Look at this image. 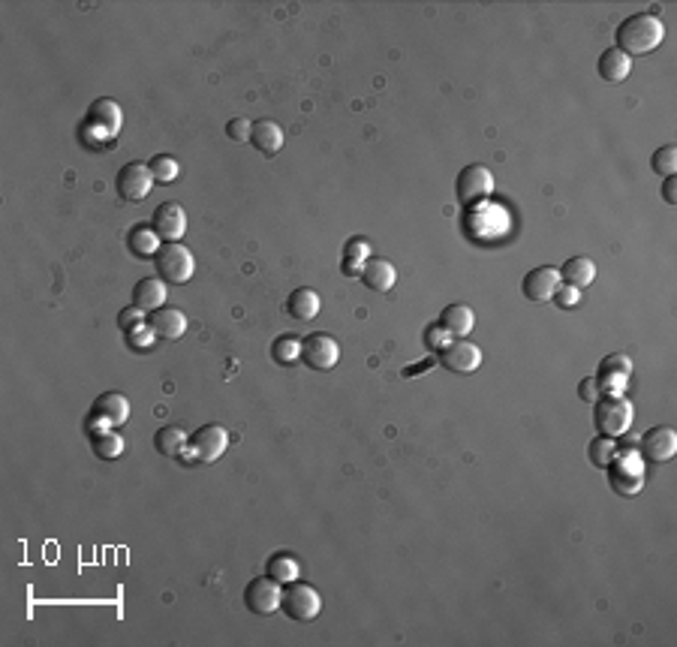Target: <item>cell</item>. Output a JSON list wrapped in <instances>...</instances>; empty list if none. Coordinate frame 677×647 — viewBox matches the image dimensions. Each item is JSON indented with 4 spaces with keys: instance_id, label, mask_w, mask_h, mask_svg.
I'll list each match as a JSON object with an SVG mask.
<instances>
[{
    "instance_id": "6da1fadb",
    "label": "cell",
    "mask_w": 677,
    "mask_h": 647,
    "mask_svg": "<svg viewBox=\"0 0 677 647\" xmlns=\"http://www.w3.org/2000/svg\"><path fill=\"white\" fill-rule=\"evenodd\" d=\"M617 45L624 54L635 58V54H650L653 49H659L665 39V25L657 12H635L629 19L620 21L617 28Z\"/></svg>"
},
{
    "instance_id": "7a4b0ae2",
    "label": "cell",
    "mask_w": 677,
    "mask_h": 647,
    "mask_svg": "<svg viewBox=\"0 0 677 647\" xmlns=\"http://www.w3.org/2000/svg\"><path fill=\"white\" fill-rule=\"evenodd\" d=\"M121 127H124V115H121V106L109 97H100L91 102L87 109L82 127H78V136L87 148L100 151V148L111 145L118 136H121Z\"/></svg>"
},
{
    "instance_id": "3957f363",
    "label": "cell",
    "mask_w": 677,
    "mask_h": 647,
    "mask_svg": "<svg viewBox=\"0 0 677 647\" xmlns=\"http://www.w3.org/2000/svg\"><path fill=\"white\" fill-rule=\"evenodd\" d=\"M608 485L611 491L620 497H639L644 488V457L639 455V443L635 440H624L617 443L615 461L608 464Z\"/></svg>"
},
{
    "instance_id": "277c9868",
    "label": "cell",
    "mask_w": 677,
    "mask_h": 647,
    "mask_svg": "<svg viewBox=\"0 0 677 647\" xmlns=\"http://www.w3.org/2000/svg\"><path fill=\"white\" fill-rule=\"evenodd\" d=\"M632 419H635V409L626 394H602L593 404V422L602 437H611V440L624 437V433H629V428H632Z\"/></svg>"
},
{
    "instance_id": "5b68a950",
    "label": "cell",
    "mask_w": 677,
    "mask_h": 647,
    "mask_svg": "<svg viewBox=\"0 0 677 647\" xmlns=\"http://www.w3.org/2000/svg\"><path fill=\"white\" fill-rule=\"evenodd\" d=\"M154 268H157V278L181 287V283H187L196 274V259L181 241H172V244H163L160 254L154 256Z\"/></svg>"
},
{
    "instance_id": "8992f818",
    "label": "cell",
    "mask_w": 677,
    "mask_h": 647,
    "mask_svg": "<svg viewBox=\"0 0 677 647\" xmlns=\"http://www.w3.org/2000/svg\"><path fill=\"white\" fill-rule=\"evenodd\" d=\"M229 449V433L220 425H202L193 437H190V446L184 449L181 461L184 464H214L217 457H223V452Z\"/></svg>"
},
{
    "instance_id": "52a82bcc",
    "label": "cell",
    "mask_w": 677,
    "mask_h": 647,
    "mask_svg": "<svg viewBox=\"0 0 677 647\" xmlns=\"http://www.w3.org/2000/svg\"><path fill=\"white\" fill-rule=\"evenodd\" d=\"M281 609L286 618L298 620V623H310L320 618L322 611V599L316 594V587L310 584H301V581H292L283 587V599H281Z\"/></svg>"
},
{
    "instance_id": "ba28073f",
    "label": "cell",
    "mask_w": 677,
    "mask_h": 647,
    "mask_svg": "<svg viewBox=\"0 0 677 647\" xmlns=\"http://www.w3.org/2000/svg\"><path fill=\"white\" fill-rule=\"evenodd\" d=\"M130 419V400L124 398L121 392H106L94 400L91 416H87V431H109V428H121Z\"/></svg>"
},
{
    "instance_id": "9c48e42d",
    "label": "cell",
    "mask_w": 677,
    "mask_h": 647,
    "mask_svg": "<svg viewBox=\"0 0 677 647\" xmlns=\"http://www.w3.org/2000/svg\"><path fill=\"white\" fill-rule=\"evenodd\" d=\"M283 599V584L274 581L271 575H259L244 587V605L250 614H259V618H268L281 609Z\"/></svg>"
},
{
    "instance_id": "30bf717a",
    "label": "cell",
    "mask_w": 677,
    "mask_h": 647,
    "mask_svg": "<svg viewBox=\"0 0 677 647\" xmlns=\"http://www.w3.org/2000/svg\"><path fill=\"white\" fill-rule=\"evenodd\" d=\"M115 190L124 202H145L148 193L154 190V175H151L148 163H126L115 178Z\"/></svg>"
},
{
    "instance_id": "8fae6325",
    "label": "cell",
    "mask_w": 677,
    "mask_h": 647,
    "mask_svg": "<svg viewBox=\"0 0 677 647\" xmlns=\"http://www.w3.org/2000/svg\"><path fill=\"white\" fill-rule=\"evenodd\" d=\"M455 193L461 205H473L479 199H488V196L493 193V172L488 169V166H464V169L458 172V184H455Z\"/></svg>"
},
{
    "instance_id": "7c38bea8",
    "label": "cell",
    "mask_w": 677,
    "mask_h": 647,
    "mask_svg": "<svg viewBox=\"0 0 677 647\" xmlns=\"http://www.w3.org/2000/svg\"><path fill=\"white\" fill-rule=\"evenodd\" d=\"M301 359L310 370H331L340 361V344L325 331H314L301 341Z\"/></svg>"
},
{
    "instance_id": "4fadbf2b",
    "label": "cell",
    "mask_w": 677,
    "mask_h": 647,
    "mask_svg": "<svg viewBox=\"0 0 677 647\" xmlns=\"http://www.w3.org/2000/svg\"><path fill=\"white\" fill-rule=\"evenodd\" d=\"M639 455L644 457V464H665L677 455V433L668 425H657V428H648L639 440Z\"/></svg>"
},
{
    "instance_id": "5bb4252c",
    "label": "cell",
    "mask_w": 677,
    "mask_h": 647,
    "mask_svg": "<svg viewBox=\"0 0 677 647\" xmlns=\"http://www.w3.org/2000/svg\"><path fill=\"white\" fill-rule=\"evenodd\" d=\"M629 376H632V359L624 356V352L605 356L600 361V370H596V383H600L602 394H624Z\"/></svg>"
},
{
    "instance_id": "9a60e30c",
    "label": "cell",
    "mask_w": 677,
    "mask_h": 647,
    "mask_svg": "<svg viewBox=\"0 0 677 647\" xmlns=\"http://www.w3.org/2000/svg\"><path fill=\"white\" fill-rule=\"evenodd\" d=\"M151 226H154V232L163 239V244L181 241L187 232V211L181 208L178 202H163L157 205L154 217H151Z\"/></svg>"
},
{
    "instance_id": "2e32d148",
    "label": "cell",
    "mask_w": 677,
    "mask_h": 647,
    "mask_svg": "<svg viewBox=\"0 0 677 647\" xmlns=\"http://www.w3.org/2000/svg\"><path fill=\"white\" fill-rule=\"evenodd\" d=\"M440 365L452 370V374H476L482 365V350L476 344H469L467 337H461V341H452L440 352Z\"/></svg>"
},
{
    "instance_id": "e0dca14e",
    "label": "cell",
    "mask_w": 677,
    "mask_h": 647,
    "mask_svg": "<svg viewBox=\"0 0 677 647\" xmlns=\"http://www.w3.org/2000/svg\"><path fill=\"white\" fill-rule=\"evenodd\" d=\"M560 271L551 265H542V268H533V271L524 278L521 289H524V298L527 302H536V304H545L554 298V292L560 289Z\"/></svg>"
},
{
    "instance_id": "ac0fdd59",
    "label": "cell",
    "mask_w": 677,
    "mask_h": 647,
    "mask_svg": "<svg viewBox=\"0 0 677 647\" xmlns=\"http://www.w3.org/2000/svg\"><path fill=\"white\" fill-rule=\"evenodd\" d=\"M148 326L157 331V337L160 341H178V337H184L187 331V317L184 311H178V307H160V311L148 313Z\"/></svg>"
},
{
    "instance_id": "d6986e66",
    "label": "cell",
    "mask_w": 677,
    "mask_h": 647,
    "mask_svg": "<svg viewBox=\"0 0 677 647\" xmlns=\"http://www.w3.org/2000/svg\"><path fill=\"white\" fill-rule=\"evenodd\" d=\"M286 142V133L277 121H268V117H262V121H253V130H250V145L257 148L259 154L265 157H274L281 154Z\"/></svg>"
},
{
    "instance_id": "ffe728a7",
    "label": "cell",
    "mask_w": 677,
    "mask_h": 647,
    "mask_svg": "<svg viewBox=\"0 0 677 647\" xmlns=\"http://www.w3.org/2000/svg\"><path fill=\"white\" fill-rule=\"evenodd\" d=\"M160 247H163V239L154 232L151 223H135L130 226V232H126V250H130L135 259H154L160 254Z\"/></svg>"
},
{
    "instance_id": "44dd1931",
    "label": "cell",
    "mask_w": 677,
    "mask_h": 647,
    "mask_svg": "<svg viewBox=\"0 0 677 647\" xmlns=\"http://www.w3.org/2000/svg\"><path fill=\"white\" fill-rule=\"evenodd\" d=\"M320 311H322V298H320V292L316 289L301 287V289L292 292L290 298H286V313H290L292 319H298V322L316 319L320 317Z\"/></svg>"
},
{
    "instance_id": "7402d4cb",
    "label": "cell",
    "mask_w": 677,
    "mask_h": 647,
    "mask_svg": "<svg viewBox=\"0 0 677 647\" xmlns=\"http://www.w3.org/2000/svg\"><path fill=\"white\" fill-rule=\"evenodd\" d=\"M436 326L449 331V335L455 337V341H461V337H467L469 331H473V326H476V313H473V307H467V304H449V307H443V313H440V319H436Z\"/></svg>"
},
{
    "instance_id": "603a6c76",
    "label": "cell",
    "mask_w": 677,
    "mask_h": 647,
    "mask_svg": "<svg viewBox=\"0 0 677 647\" xmlns=\"http://www.w3.org/2000/svg\"><path fill=\"white\" fill-rule=\"evenodd\" d=\"M133 304L142 307L145 313L160 311L166 304V280L163 278H145L133 287Z\"/></svg>"
},
{
    "instance_id": "cb8c5ba5",
    "label": "cell",
    "mask_w": 677,
    "mask_h": 647,
    "mask_svg": "<svg viewBox=\"0 0 677 647\" xmlns=\"http://www.w3.org/2000/svg\"><path fill=\"white\" fill-rule=\"evenodd\" d=\"M596 69H600V76L608 85H620V82H626L629 73H632V58L624 54L620 49H605L600 54V64H596Z\"/></svg>"
},
{
    "instance_id": "d4e9b609",
    "label": "cell",
    "mask_w": 677,
    "mask_h": 647,
    "mask_svg": "<svg viewBox=\"0 0 677 647\" xmlns=\"http://www.w3.org/2000/svg\"><path fill=\"white\" fill-rule=\"evenodd\" d=\"M362 280L368 283L373 292H388L397 283V271H395V265L388 263V259L371 256L368 265H364V271H362Z\"/></svg>"
},
{
    "instance_id": "484cf974",
    "label": "cell",
    "mask_w": 677,
    "mask_h": 647,
    "mask_svg": "<svg viewBox=\"0 0 677 647\" xmlns=\"http://www.w3.org/2000/svg\"><path fill=\"white\" fill-rule=\"evenodd\" d=\"M560 280L575 289H587L596 280V263L587 256H572L560 268Z\"/></svg>"
},
{
    "instance_id": "4316f807",
    "label": "cell",
    "mask_w": 677,
    "mask_h": 647,
    "mask_svg": "<svg viewBox=\"0 0 677 647\" xmlns=\"http://www.w3.org/2000/svg\"><path fill=\"white\" fill-rule=\"evenodd\" d=\"M154 446H157V452L166 457H181L184 455V449L190 446V437L184 433V428H178V425H166V428L154 433Z\"/></svg>"
},
{
    "instance_id": "83f0119b",
    "label": "cell",
    "mask_w": 677,
    "mask_h": 647,
    "mask_svg": "<svg viewBox=\"0 0 677 647\" xmlns=\"http://www.w3.org/2000/svg\"><path fill=\"white\" fill-rule=\"evenodd\" d=\"M371 256H373V250H371L368 239H349L344 247V271L349 274V278H362V271Z\"/></svg>"
},
{
    "instance_id": "f1b7e54d",
    "label": "cell",
    "mask_w": 677,
    "mask_h": 647,
    "mask_svg": "<svg viewBox=\"0 0 677 647\" xmlns=\"http://www.w3.org/2000/svg\"><path fill=\"white\" fill-rule=\"evenodd\" d=\"M91 443H94V455L102 457V461H115V457H121L124 455V446H126L124 437L115 428L91 433Z\"/></svg>"
},
{
    "instance_id": "f546056e",
    "label": "cell",
    "mask_w": 677,
    "mask_h": 647,
    "mask_svg": "<svg viewBox=\"0 0 677 647\" xmlns=\"http://www.w3.org/2000/svg\"><path fill=\"white\" fill-rule=\"evenodd\" d=\"M271 359L281 368H292L301 359V341L292 335H281L274 344H271Z\"/></svg>"
},
{
    "instance_id": "4dcf8cb0",
    "label": "cell",
    "mask_w": 677,
    "mask_h": 647,
    "mask_svg": "<svg viewBox=\"0 0 677 647\" xmlns=\"http://www.w3.org/2000/svg\"><path fill=\"white\" fill-rule=\"evenodd\" d=\"M298 572H301V563H298V557H292V554H274L268 560V575L281 584L298 581Z\"/></svg>"
},
{
    "instance_id": "1f68e13d",
    "label": "cell",
    "mask_w": 677,
    "mask_h": 647,
    "mask_svg": "<svg viewBox=\"0 0 677 647\" xmlns=\"http://www.w3.org/2000/svg\"><path fill=\"white\" fill-rule=\"evenodd\" d=\"M148 169H151V175H154V184L169 187L172 181L178 178L181 166H178V160H175L172 154H157V157H151Z\"/></svg>"
},
{
    "instance_id": "d6a6232c",
    "label": "cell",
    "mask_w": 677,
    "mask_h": 647,
    "mask_svg": "<svg viewBox=\"0 0 677 647\" xmlns=\"http://www.w3.org/2000/svg\"><path fill=\"white\" fill-rule=\"evenodd\" d=\"M615 455H617V440H611V437H596L591 446H587V457H591V464L593 467H600V470H605L608 467L611 461H615Z\"/></svg>"
},
{
    "instance_id": "836d02e7",
    "label": "cell",
    "mask_w": 677,
    "mask_h": 647,
    "mask_svg": "<svg viewBox=\"0 0 677 647\" xmlns=\"http://www.w3.org/2000/svg\"><path fill=\"white\" fill-rule=\"evenodd\" d=\"M650 166H653V172H657V175H663V178L674 175V172H677V145L659 148V151L653 154Z\"/></svg>"
},
{
    "instance_id": "e575fe53",
    "label": "cell",
    "mask_w": 677,
    "mask_h": 647,
    "mask_svg": "<svg viewBox=\"0 0 677 647\" xmlns=\"http://www.w3.org/2000/svg\"><path fill=\"white\" fill-rule=\"evenodd\" d=\"M124 337H126V344H130L133 350H151V346H154V341H157V331L151 328L148 319H145V322H139L135 328L124 331Z\"/></svg>"
},
{
    "instance_id": "d590c367",
    "label": "cell",
    "mask_w": 677,
    "mask_h": 647,
    "mask_svg": "<svg viewBox=\"0 0 677 647\" xmlns=\"http://www.w3.org/2000/svg\"><path fill=\"white\" fill-rule=\"evenodd\" d=\"M452 341H455V337H452L445 328L436 326V322H434V326H428V328H425V346H428V350H431V352H436V350L443 352L445 346H449Z\"/></svg>"
},
{
    "instance_id": "8d00e7d4",
    "label": "cell",
    "mask_w": 677,
    "mask_h": 647,
    "mask_svg": "<svg viewBox=\"0 0 677 647\" xmlns=\"http://www.w3.org/2000/svg\"><path fill=\"white\" fill-rule=\"evenodd\" d=\"M551 302H554L557 307H563V311H575V307L581 304V289L569 287V283H560V289L554 292Z\"/></svg>"
},
{
    "instance_id": "74e56055",
    "label": "cell",
    "mask_w": 677,
    "mask_h": 647,
    "mask_svg": "<svg viewBox=\"0 0 677 647\" xmlns=\"http://www.w3.org/2000/svg\"><path fill=\"white\" fill-rule=\"evenodd\" d=\"M145 319H148V313L142 311V307H135V304L124 307V311L118 313V326H121V331H130V328H135L139 322H145Z\"/></svg>"
},
{
    "instance_id": "f35d334b",
    "label": "cell",
    "mask_w": 677,
    "mask_h": 647,
    "mask_svg": "<svg viewBox=\"0 0 677 647\" xmlns=\"http://www.w3.org/2000/svg\"><path fill=\"white\" fill-rule=\"evenodd\" d=\"M250 130L253 124L247 121V117H232V121L226 124V136L232 142H250Z\"/></svg>"
},
{
    "instance_id": "ab89813d",
    "label": "cell",
    "mask_w": 677,
    "mask_h": 647,
    "mask_svg": "<svg viewBox=\"0 0 677 647\" xmlns=\"http://www.w3.org/2000/svg\"><path fill=\"white\" fill-rule=\"evenodd\" d=\"M578 398L584 400V404H596V400L602 398L600 392V383H596V376H587V380L578 383Z\"/></svg>"
},
{
    "instance_id": "60d3db41",
    "label": "cell",
    "mask_w": 677,
    "mask_h": 647,
    "mask_svg": "<svg viewBox=\"0 0 677 647\" xmlns=\"http://www.w3.org/2000/svg\"><path fill=\"white\" fill-rule=\"evenodd\" d=\"M663 199H665L668 205H677V178H674V175H668V178L663 181Z\"/></svg>"
}]
</instances>
